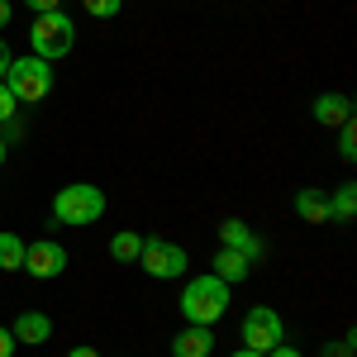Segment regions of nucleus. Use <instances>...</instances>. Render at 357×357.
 <instances>
[{"instance_id": "c85d7f7f", "label": "nucleus", "mask_w": 357, "mask_h": 357, "mask_svg": "<svg viewBox=\"0 0 357 357\" xmlns=\"http://www.w3.org/2000/svg\"><path fill=\"white\" fill-rule=\"evenodd\" d=\"M0 162H5V138H0Z\"/></svg>"}, {"instance_id": "9d476101", "label": "nucleus", "mask_w": 357, "mask_h": 357, "mask_svg": "<svg viewBox=\"0 0 357 357\" xmlns=\"http://www.w3.org/2000/svg\"><path fill=\"white\" fill-rule=\"evenodd\" d=\"M314 124H324V129H338V124H348L353 119V100L343 96V91H324L319 100H314Z\"/></svg>"}, {"instance_id": "9b49d317", "label": "nucleus", "mask_w": 357, "mask_h": 357, "mask_svg": "<svg viewBox=\"0 0 357 357\" xmlns=\"http://www.w3.org/2000/svg\"><path fill=\"white\" fill-rule=\"evenodd\" d=\"M210 353H215V333L200 329V324H186L172 338V357H210Z\"/></svg>"}, {"instance_id": "dca6fc26", "label": "nucleus", "mask_w": 357, "mask_h": 357, "mask_svg": "<svg viewBox=\"0 0 357 357\" xmlns=\"http://www.w3.org/2000/svg\"><path fill=\"white\" fill-rule=\"evenodd\" d=\"M138 252H143V238H138L134 229H119L110 238V257L119 262V267H129V262H138Z\"/></svg>"}, {"instance_id": "4be33fe9", "label": "nucleus", "mask_w": 357, "mask_h": 357, "mask_svg": "<svg viewBox=\"0 0 357 357\" xmlns=\"http://www.w3.org/2000/svg\"><path fill=\"white\" fill-rule=\"evenodd\" d=\"M33 15H48V10H62V0H24Z\"/></svg>"}, {"instance_id": "20e7f679", "label": "nucleus", "mask_w": 357, "mask_h": 357, "mask_svg": "<svg viewBox=\"0 0 357 357\" xmlns=\"http://www.w3.org/2000/svg\"><path fill=\"white\" fill-rule=\"evenodd\" d=\"M5 86H10V96L20 100V105H38L48 91H53V62H43V57H15L10 62V72H5Z\"/></svg>"}, {"instance_id": "f8f14e48", "label": "nucleus", "mask_w": 357, "mask_h": 357, "mask_svg": "<svg viewBox=\"0 0 357 357\" xmlns=\"http://www.w3.org/2000/svg\"><path fill=\"white\" fill-rule=\"evenodd\" d=\"M215 276H220L224 286H238V281L252 276V262H248L243 252H234V248H220L215 252Z\"/></svg>"}, {"instance_id": "bb28decb", "label": "nucleus", "mask_w": 357, "mask_h": 357, "mask_svg": "<svg viewBox=\"0 0 357 357\" xmlns=\"http://www.w3.org/2000/svg\"><path fill=\"white\" fill-rule=\"evenodd\" d=\"M67 357H100V353H96V348H86V343H82V348H72Z\"/></svg>"}, {"instance_id": "0eeeda50", "label": "nucleus", "mask_w": 357, "mask_h": 357, "mask_svg": "<svg viewBox=\"0 0 357 357\" xmlns=\"http://www.w3.org/2000/svg\"><path fill=\"white\" fill-rule=\"evenodd\" d=\"M24 272L33 281H53V276L67 272V248L57 243V238H33L24 243Z\"/></svg>"}, {"instance_id": "a878e982", "label": "nucleus", "mask_w": 357, "mask_h": 357, "mask_svg": "<svg viewBox=\"0 0 357 357\" xmlns=\"http://www.w3.org/2000/svg\"><path fill=\"white\" fill-rule=\"evenodd\" d=\"M10 15H15V10H10V0H0V29L10 24Z\"/></svg>"}, {"instance_id": "412c9836", "label": "nucleus", "mask_w": 357, "mask_h": 357, "mask_svg": "<svg viewBox=\"0 0 357 357\" xmlns=\"http://www.w3.org/2000/svg\"><path fill=\"white\" fill-rule=\"evenodd\" d=\"M20 134H24V119H20V114L0 124V138H5V143H10V138H20Z\"/></svg>"}, {"instance_id": "4468645a", "label": "nucleus", "mask_w": 357, "mask_h": 357, "mask_svg": "<svg viewBox=\"0 0 357 357\" xmlns=\"http://www.w3.org/2000/svg\"><path fill=\"white\" fill-rule=\"evenodd\" d=\"M353 220H357V186L343 181V186L329 195V224H353Z\"/></svg>"}, {"instance_id": "a211bd4d", "label": "nucleus", "mask_w": 357, "mask_h": 357, "mask_svg": "<svg viewBox=\"0 0 357 357\" xmlns=\"http://www.w3.org/2000/svg\"><path fill=\"white\" fill-rule=\"evenodd\" d=\"M86 15H96V20H114L119 10H124V0H82Z\"/></svg>"}, {"instance_id": "f03ea898", "label": "nucleus", "mask_w": 357, "mask_h": 357, "mask_svg": "<svg viewBox=\"0 0 357 357\" xmlns=\"http://www.w3.org/2000/svg\"><path fill=\"white\" fill-rule=\"evenodd\" d=\"M105 215V191L96 181H72L53 195V224H72V229H86Z\"/></svg>"}, {"instance_id": "39448f33", "label": "nucleus", "mask_w": 357, "mask_h": 357, "mask_svg": "<svg viewBox=\"0 0 357 357\" xmlns=\"http://www.w3.org/2000/svg\"><path fill=\"white\" fill-rule=\"evenodd\" d=\"M138 267H143L148 276H158V281H176V276H186L191 257H186V248H181V243H167V238H143Z\"/></svg>"}, {"instance_id": "423d86ee", "label": "nucleus", "mask_w": 357, "mask_h": 357, "mask_svg": "<svg viewBox=\"0 0 357 357\" xmlns=\"http://www.w3.org/2000/svg\"><path fill=\"white\" fill-rule=\"evenodd\" d=\"M243 348L248 353H272L276 343H286V324H281V314H276L272 305H252L243 314Z\"/></svg>"}, {"instance_id": "393cba45", "label": "nucleus", "mask_w": 357, "mask_h": 357, "mask_svg": "<svg viewBox=\"0 0 357 357\" xmlns=\"http://www.w3.org/2000/svg\"><path fill=\"white\" fill-rule=\"evenodd\" d=\"M10 353H15V333L0 329V357H10Z\"/></svg>"}, {"instance_id": "7ed1b4c3", "label": "nucleus", "mask_w": 357, "mask_h": 357, "mask_svg": "<svg viewBox=\"0 0 357 357\" xmlns=\"http://www.w3.org/2000/svg\"><path fill=\"white\" fill-rule=\"evenodd\" d=\"M29 48H33V57H43V62H57V57H67L72 48H77V24H72V15H67V10L33 15V29H29Z\"/></svg>"}, {"instance_id": "1a4fd4ad", "label": "nucleus", "mask_w": 357, "mask_h": 357, "mask_svg": "<svg viewBox=\"0 0 357 357\" xmlns=\"http://www.w3.org/2000/svg\"><path fill=\"white\" fill-rule=\"evenodd\" d=\"M220 243L234 248V252H243L248 262H262V238H257L243 220H224L220 224Z\"/></svg>"}, {"instance_id": "f257e3e1", "label": "nucleus", "mask_w": 357, "mask_h": 357, "mask_svg": "<svg viewBox=\"0 0 357 357\" xmlns=\"http://www.w3.org/2000/svg\"><path fill=\"white\" fill-rule=\"evenodd\" d=\"M234 286H224L215 272H205V276H191L186 281V291H181V319L186 324H200V329H215L224 314H229V296Z\"/></svg>"}, {"instance_id": "ddd939ff", "label": "nucleus", "mask_w": 357, "mask_h": 357, "mask_svg": "<svg viewBox=\"0 0 357 357\" xmlns=\"http://www.w3.org/2000/svg\"><path fill=\"white\" fill-rule=\"evenodd\" d=\"M296 215L305 224H329V195L314 191V186H301L296 191Z\"/></svg>"}, {"instance_id": "aec40b11", "label": "nucleus", "mask_w": 357, "mask_h": 357, "mask_svg": "<svg viewBox=\"0 0 357 357\" xmlns=\"http://www.w3.org/2000/svg\"><path fill=\"white\" fill-rule=\"evenodd\" d=\"M324 357H353V333H343L338 343H324Z\"/></svg>"}, {"instance_id": "6ab92c4d", "label": "nucleus", "mask_w": 357, "mask_h": 357, "mask_svg": "<svg viewBox=\"0 0 357 357\" xmlns=\"http://www.w3.org/2000/svg\"><path fill=\"white\" fill-rule=\"evenodd\" d=\"M15 114H20V100L10 96V86L0 82V124H5V119H15Z\"/></svg>"}, {"instance_id": "cd10ccee", "label": "nucleus", "mask_w": 357, "mask_h": 357, "mask_svg": "<svg viewBox=\"0 0 357 357\" xmlns=\"http://www.w3.org/2000/svg\"><path fill=\"white\" fill-rule=\"evenodd\" d=\"M229 357H262V353H248V348H238V353H229Z\"/></svg>"}, {"instance_id": "2eb2a0df", "label": "nucleus", "mask_w": 357, "mask_h": 357, "mask_svg": "<svg viewBox=\"0 0 357 357\" xmlns=\"http://www.w3.org/2000/svg\"><path fill=\"white\" fill-rule=\"evenodd\" d=\"M0 272H24V238L0 229Z\"/></svg>"}, {"instance_id": "b1692460", "label": "nucleus", "mask_w": 357, "mask_h": 357, "mask_svg": "<svg viewBox=\"0 0 357 357\" xmlns=\"http://www.w3.org/2000/svg\"><path fill=\"white\" fill-rule=\"evenodd\" d=\"M262 357H305V353H301V348H291V343H276L272 353H262Z\"/></svg>"}, {"instance_id": "f3484780", "label": "nucleus", "mask_w": 357, "mask_h": 357, "mask_svg": "<svg viewBox=\"0 0 357 357\" xmlns=\"http://www.w3.org/2000/svg\"><path fill=\"white\" fill-rule=\"evenodd\" d=\"M338 158H343V162H357V129H353V119L338 124Z\"/></svg>"}, {"instance_id": "5701e85b", "label": "nucleus", "mask_w": 357, "mask_h": 357, "mask_svg": "<svg viewBox=\"0 0 357 357\" xmlns=\"http://www.w3.org/2000/svg\"><path fill=\"white\" fill-rule=\"evenodd\" d=\"M10 62H15V53H10V43L0 38V82H5V72H10Z\"/></svg>"}, {"instance_id": "6e6552de", "label": "nucleus", "mask_w": 357, "mask_h": 357, "mask_svg": "<svg viewBox=\"0 0 357 357\" xmlns=\"http://www.w3.org/2000/svg\"><path fill=\"white\" fill-rule=\"evenodd\" d=\"M10 333H15V343L38 348V343H48V338H53V319H48L43 310H20V319L10 324Z\"/></svg>"}]
</instances>
